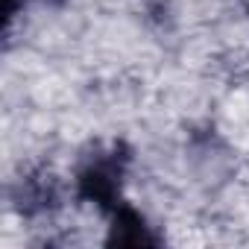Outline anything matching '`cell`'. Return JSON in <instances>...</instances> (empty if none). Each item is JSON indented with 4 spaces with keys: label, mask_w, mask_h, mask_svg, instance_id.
I'll use <instances>...</instances> for the list:
<instances>
[{
    "label": "cell",
    "mask_w": 249,
    "mask_h": 249,
    "mask_svg": "<svg viewBox=\"0 0 249 249\" xmlns=\"http://www.w3.org/2000/svg\"><path fill=\"white\" fill-rule=\"evenodd\" d=\"M129 170V153L123 144H94L76 164V196L111 214L123 199V182Z\"/></svg>",
    "instance_id": "obj_1"
},
{
    "label": "cell",
    "mask_w": 249,
    "mask_h": 249,
    "mask_svg": "<svg viewBox=\"0 0 249 249\" xmlns=\"http://www.w3.org/2000/svg\"><path fill=\"white\" fill-rule=\"evenodd\" d=\"M108 217V246H159V234L129 202H120Z\"/></svg>",
    "instance_id": "obj_2"
},
{
    "label": "cell",
    "mask_w": 249,
    "mask_h": 249,
    "mask_svg": "<svg viewBox=\"0 0 249 249\" xmlns=\"http://www.w3.org/2000/svg\"><path fill=\"white\" fill-rule=\"evenodd\" d=\"M18 208L21 214H36V211H44L56 202V188L50 182V176H33V179H24L21 182V191H18Z\"/></svg>",
    "instance_id": "obj_3"
},
{
    "label": "cell",
    "mask_w": 249,
    "mask_h": 249,
    "mask_svg": "<svg viewBox=\"0 0 249 249\" xmlns=\"http://www.w3.org/2000/svg\"><path fill=\"white\" fill-rule=\"evenodd\" d=\"M41 3H47V6H62L65 0H41Z\"/></svg>",
    "instance_id": "obj_4"
}]
</instances>
